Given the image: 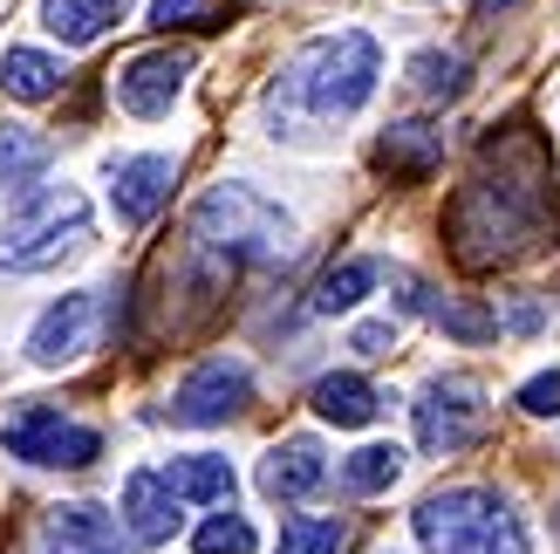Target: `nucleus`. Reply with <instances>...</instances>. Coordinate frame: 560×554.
<instances>
[{
	"label": "nucleus",
	"mask_w": 560,
	"mask_h": 554,
	"mask_svg": "<svg viewBox=\"0 0 560 554\" xmlns=\"http://www.w3.org/2000/svg\"><path fill=\"white\" fill-rule=\"evenodd\" d=\"M383 76V48L362 27H335V35L301 42L280 62L273 90H267V117L273 124H342L376 96Z\"/></svg>",
	"instance_id": "f257e3e1"
},
{
	"label": "nucleus",
	"mask_w": 560,
	"mask_h": 554,
	"mask_svg": "<svg viewBox=\"0 0 560 554\" xmlns=\"http://www.w3.org/2000/svg\"><path fill=\"white\" fill-rule=\"evenodd\" d=\"M410 534L424 554H534V534L499 486H444L417 500Z\"/></svg>",
	"instance_id": "f03ea898"
},
{
	"label": "nucleus",
	"mask_w": 560,
	"mask_h": 554,
	"mask_svg": "<svg viewBox=\"0 0 560 554\" xmlns=\"http://www.w3.org/2000/svg\"><path fill=\"white\" fill-rule=\"evenodd\" d=\"M288 212L273 199H260L254 185H226L219 178L199 206H191V240L206 246L212 261L226 267H260V261H280L288 254Z\"/></svg>",
	"instance_id": "7ed1b4c3"
},
{
	"label": "nucleus",
	"mask_w": 560,
	"mask_h": 554,
	"mask_svg": "<svg viewBox=\"0 0 560 554\" xmlns=\"http://www.w3.org/2000/svg\"><path fill=\"white\" fill-rule=\"evenodd\" d=\"M75 246H90V199L75 185H48V192H27L8 212V227H0V267L42 274L62 254H75Z\"/></svg>",
	"instance_id": "20e7f679"
},
{
	"label": "nucleus",
	"mask_w": 560,
	"mask_h": 554,
	"mask_svg": "<svg viewBox=\"0 0 560 554\" xmlns=\"http://www.w3.org/2000/svg\"><path fill=\"white\" fill-rule=\"evenodd\" d=\"M0 452L21 465H48V473H82V465L103 459V431L75 425L69 411L55 404H21L8 425H0Z\"/></svg>",
	"instance_id": "39448f33"
},
{
	"label": "nucleus",
	"mask_w": 560,
	"mask_h": 554,
	"mask_svg": "<svg viewBox=\"0 0 560 554\" xmlns=\"http://www.w3.org/2000/svg\"><path fill=\"white\" fill-rule=\"evenodd\" d=\"M410 411H417V446L438 452V459L471 452L486 438V425H492V404H486V391L471 377H438V383H424V397H417Z\"/></svg>",
	"instance_id": "423d86ee"
},
{
	"label": "nucleus",
	"mask_w": 560,
	"mask_h": 554,
	"mask_svg": "<svg viewBox=\"0 0 560 554\" xmlns=\"http://www.w3.org/2000/svg\"><path fill=\"white\" fill-rule=\"evenodd\" d=\"M103 322H109V309H103V288H75V295H62L55 309L27 328V356H35L42 370H62V363H82L96 343H103Z\"/></svg>",
	"instance_id": "0eeeda50"
},
{
	"label": "nucleus",
	"mask_w": 560,
	"mask_h": 554,
	"mask_svg": "<svg viewBox=\"0 0 560 554\" xmlns=\"http://www.w3.org/2000/svg\"><path fill=\"white\" fill-rule=\"evenodd\" d=\"M246 404H254V370H246L240 356H206V363L178 383L172 418L178 425H226Z\"/></svg>",
	"instance_id": "6e6552de"
},
{
	"label": "nucleus",
	"mask_w": 560,
	"mask_h": 554,
	"mask_svg": "<svg viewBox=\"0 0 560 554\" xmlns=\"http://www.w3.org/2000/svg\"><path fill=\"white\" fill-rule=\"evenodd\" d=\"M185 76H191V48H144V55H130V62L117 69V103L130 109V117H164V109L178 103V90H185Z\"/></svg>",
	"instance_id": "1a4fd4ad"
},
{
	"label": "nucleus",
	"mask_w": 560,
	"mask_h": 554,
	"mask_svg": "<svg viewBox=\"0 0 560 554\" xmlns=\"http://www.w3.org/2000/svg\"><path fill=\"white\" fill-rule=\"evenodd\" d=\"M172 185H178V164L172 158H117L109 164V212H117V227H151V219L164 212V199H172Z\"/></svg>",
	"instance_id": "9d476101"
},
{
	"label": "nucleus",
	"mask_w": 560,
	"mask_h": 554,
	"mask_svg": "<svg viewBox=\"0 0 560 554\" xmlns=\"http://www.w3.org/2000/svg\"><path fill=\"white\" fill-rule=\"evenodd\" d=\"M130 528L124 513H103L96 500H69V507H48L42 520V554H130Z\"/></svg>",
	"instance_id": "9b49d317"
},
{
	"label": "nucleus",
	"mask_w": 560,
	"mask_h": 554,
	"mask_svg": "<svg viewBox=\"0 0 560 554\" xmlns=\"http://www.w3.org/2000/svg\"><path fill=\"white\" fill-rule=\"evenodd\" d=\"M328 480V452H322V438H280V446L260 459V493L267 500H280V507H294V500H307Z\"/></svg>",
	"instance_id": "f8f14e48"
},
{
	"label": "nucleus",
	"mask_w": 560,
	"mask_h": 554,
	"mask_svg": "<svg viewBox=\"0 0 560 554\" xmlns=\"http://www.w3.org/2000/svg\"><path fill=\"white\" fill-rule=\"evenodd\" d=\"M397 301L410 315H424V322H438L444 336H458V343H492L499 336V315L492 309H471V301H458V295H438L424 274H397Z\"/></svg>",
	"instance_id": "ddd939ff"
},
{
	"label": "nucleus",
	"mask_w": 560,
	"mask_h": 554,
	"mask_svg": "<svg viewBox=\"0 0 560 554\" xmlns=\"http://www.w3.org/2000/svg\"><path fill=\"white\" fill-rule=\"evenodd\" d=\"M178 493L164 486V473H130L124 480V528H130V541L137 547H164L178 534Z\"/></svg>",
	"instance_id": "4468645a"
},
{
	"label": "nucleus",
	"mask_w": 560,
	"mask_h": 554,
	"mask_svg": "<svg viewBox=\"0 0 560 554\" xmlns=\"http://www.w3.org/2000/svg\"><path fill=\"white\" fill-rule=\"evenodd\" d=\"M438 158H444V130H431V124H389V130L376 137V164H383L397 185L431 178Z\"/></svg>",
	"instance_id": "2eb2a0df"
},
{
	"label": "nucleus",
	"mask_w": 560,
	"mask_h": 554,
	"mask_svg": "<svg viewBox=\"0 0 560 554\" xmlns=\"http://www.w3.org/2000/svg\"><path fill=\"white\" fill-rule=\"evenodd\" d=\"M383 391L370 377H355V370H328L322 383H315V418H328V425H342V431H362V425H376L383 418Z\"/></svg>",
	"instance_id": "dca6fc26"
},
{
	"label": "nucleus",
	"mask_w": 560,
	"mask_h": 554,
	"mask_svg": "<svg viewBox=\"0 0 560 554\" xmlns=\"http://www.w3.org/2000/svg\"><path fill=\"white\" fill-rule=\"evenodd\" d=\"M42 21H48L55 42L90 48L96 35H109V27L124 21V0H42Z\"/></svg>",
	"instance_id": "f3484780"
},
{
	"label": "nucleus",
	"mask_w": 560,
	"mask_h": 554,
	"mask_svg": "<svg viewBox=\"0 0 560 554\" xmlns=\"http://www.w3.org/2000/svg\"><path fill=\"white\" fill-rule=\"evenodd\" d=\"M164 486L178 493V500H199V507H226L233 500V465L219 452H185L164 465Z\"/></svg>",
	"instance_id": "a211bd4d"
},
{
	"label": "nucleus",
	"mask_w": 560,
	"mask_h": 554,
	"mask_svg": "<svg viewBox=\"0 0 560 554\" xmlns=\"http://www.w3.org/2000/svg\"><path fill=\"white\" fill-rule=\"evenodd\" d=\"M376 281H383V261H370V254L335 261L322 281H315V315H349V309H362Z\"/></svg>",
	"instance_id": "6ab92c4d"
},
{
	"label": "nucleus",
	"mask_w": 560,
	"mask_h": 554,
	"mask_svg": "<svg viewBox=\"0 0 560 554\" xmlns=\"http://www.w3.org/2000/svg\"><path fill=\"white\" fill-rule=\"evenodd\" d=\"M0 90L14 103H48V96H62V62L48 48H8L0 55Z\"/></svg>",
	"instance_id": "aec40b11"
},
{
	"label": "nucleus",
	"mask_w": 560,
	"mask_h": 554,
	"mask_svg": "<svg viewBox=\"0 0 560 554\" xmlns=\"http://www.w3.org/2000/svg\"><path fill=\"white\" fill-rule=\"evenodd\" d=\"M48 158H55V145L42 130L0 124V185H8V192H35V178L48 172Z\"/></svg>",
	"instance_id": "412c9836"
},
{
	"label": "nucleus",
	"mask_w": 560,
	"mask_h": 554,
	"mask_svg": "<svg viewBox=\"0 0 560 554\" xmlns=\"http://www.w3.org/2000/svg\"><path fill=\"white\" fill-rule=\"evenodd\" d=\"M465 55H452V48H417L410 55V90L424 96V103H458L465 96Z\"/></svg>",
	"instance_id": "4be33fe9"
},
{
	"label": "nucleus",
	"mask_w": 560,
	"mask_h": 554,
	"mask_svg": "<svg viewBox=\"0 0 560 554\" xmlns=\"http://www.w3.org/2000/svg\"><path fill=\"white\" fill-rule=\"evenodd\" d=\"M404 452L397 446H362V452H349L342 459V486L355 493V500H370V493H389V486H397L404 480Z\"/></svg>",
	"instance_id": "5701e85b"
},
{
	"label": "nucleus",
	"mask_w": 560,
	"mask_h": 554,
	"mask_svg": "<svg viewBox=\"0 0 560 554\" xmlns=\"http://www.w3.org/2000/svg\"><path fill=\"white\" fill-rule=\"evenodd\" d=\"M349 528L335 513H294V520H280V541L273 554H342Z\"/></svg>",
	"instance_id": "b1692460"
},
{
	"label": "nucleus",
	"mask_w": 560,
	"mask_h": 554,
	"mask_svg": "<svg viewBox=\"0 0 560 554\" xmlns=\"http://www.w3.org/2000/svg\"><path fill=\"white\" fill-rule=\"evenodd\" d=\"M191 547H199V554H254V547H260V534L246 528L240 513H212L206 528L191 534Z\"/></svg>",
	"instance_id": "393cba45"
},
{
	"label": "nucleus",
	"mask_w": 560,
	"mask_h": 554,
	"mask_svg": "<svg viewBox=\"0 0 560 554\" xmlns=\"http://www.w3.org/2000/svg\"><path fill=\"white\" fill-rule=\"evenodd\" d=\"M520 411L526 418H560V370H540L520 383Z\"/></svg>",
	"instance_id": "a878e982"
},
{
	"label": "nucleus",
	"mask_w": 560,
	"mask_h": 554,
	"mask_svg": "<svg viewBox=\"0 0 560 554\" xmlns=\"http://www.w3.org/2000/svg\"><path fill=\"white\" fill-rule=\"evenodd\" d=\"M349 349L355 356H389V349H397V322H362L349 336Z\"/></svg>",
	"instance_id": "bb28decb"
},
{
	"label": "nucleus",
	"mask_w": 560,
	"mask_h": 554,
	"mask_svg": "<svg viewBox=\"0 0 560 554\" xmlns=\"http://www.w3.org/2000/svg\"><path fill=\"white\" fill-rule=\"evenodd\" d=\"M158 27H185V21H212V0H158L151 8Z\"/></svg>",
	"instance_id": "cd10ccee"
},
{
	"label": "nucleus",
	"mask_w": 560,
	"mask_h": 554,
	"mask_svg": "<svg viewBox=\"0 0 560 554\" xmlns=\"http://www.w3.org/2000/svg\"><path fill=\"white\" fill-rule=\"evenodd\" d=\"M506 328H520V336H534V328H540V301H513V309H506Z\"/></svg>",
	"instance_id": "c85d7f7f"
},
{
	"label": "nucleus",
	"mask_w": 560,
	"mask_h": 554,
	"mask_svg": "<svg viewBox=\"0 0 560 554\" xmlns=\"http://www.w3.org/2000/svg\"><path fill=\"white\" fill-rule=\"evenodd\" d=\"M506 8H520V0H479V21H492V14H506Z\"/></svg>",
	"instance_id": "c756f323"
}]
</instances>
